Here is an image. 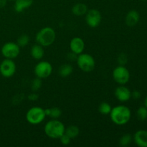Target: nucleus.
Returning <instances> with one entry per match:
<instances>
[{
  "label": "nucleus",
  "instance_id": "obj_29",
  "mask_svg": "<svg viewBox=\"0 0 147 147\" xmlns=\"http://www.w3.org/2000/svg\"><path fill=\"white\" fill-rule=\"evenodd\" d=\"M131 97L134 99H139L141 97V93L138 90H134L131 93Z\"/></svg>",
  "mask_w": 147,
  "mask_h": 147
},
{
  "label": "nucleus",
  "instance_id": "obj_17",
  "mask_svg": "<svg viewBox=\"0 0 147 147\" xmlns=\"http://www.w3.org/2000/svg\"><path fill=\"white\" fill-rule=\"evenodd\" d=\"M87 6L83 3H78L72 8V12L76 16H83L88 11Z\"/></svg>",
  "mask_w": 147,
  "mask_h": 147
},
{
  "label": "nucleus",
  "instance_id": "obj_11",
  "mask_svg": "<svg viewBox=\"0 0 147 147\" xmlns=\"http://www.w3.org/2000/svg\"><path fill=\"white\" fill-rule=\"evenodd\" d=\"M116 99L121 102H126L131 98V92L124 85H120L114 92Z\"/></svg>",
  "mask_w": 147,
  "mask_h": 147
},
{
  "label": "nucleus",
  "instance_id": "obj_19",
  "mask_svg": "<svg viewBox=\"0 0 147 147\" xmlns=\"http://www.w3.org/2000/svg\"><path fill=\"white\" fill-rule=\"evenodd\" d=\"M79 133H80V129L78 126H75V125L69 126L65 130V134H66L71 139L77 137L79 135Z\"/></svg>",
  "mask_w": 147,
  "mask_h": 147
},
{
  "label": "nucleus",
  "instance_id": "obj_21",
  "mask_svg": "<svg viewBox=\"0 0 147 147\" xmlns=\"http://www.w3.org/2000/svg\"><path fill=\"white\" fill-rule=\"evenodd\" d=\"M132 141V136L130 134H125L121 137L119 140V144L121 146H127Z\"/></svg>",
  "mask_w": 147,
  "mask_h": 147
},
{
  "label": "nucleus",
  "instance_id": "obj_13",
  "mask_svg": "<svg viewBox=\"0 0 147 147\" xmlns=\"http://www.w3.org/2000/svg\"><path fill=\"white\" fill-rule=\"evenodd\" d=\"M134 142L139 147H147V131L139 130L134 135Z\"/></svg>",
  "mask_w": 147,
  "mask_h": 147
},
{
  "label": "nucleus",
  "instance_id": "obj_23",
  "mask_svg": "<svg viewBox=\"0 0 147 147\" xmlns=\"http://www.w3.org/2000/svg\"><path fill=\"white\" fill-rule=\"evenodd\" d=\"M29 42H30V37L27 34H22V35L20 36L17 39V45L20 46V47H25L28 45Z\"/></svg>",
  "mask_w": 147,
  "mask_h": 147
},
{
  "label": "nucleus",
  "instance_id": "obj_26",
  "mask_svg": "<svg viewBox=\"0 0 147 147\" xmlns=\"http://www.w3.org/2000/svg\"><path fill=\"white\" fill-rule=\"evenodd\" d=\"M127 56H126V54L124 53H121L119 55V57H118V61H119V63L121 65H124L126 63H127Z\"/></svg>",
  "mask_w": 147,
  "mask_h": 147
},
{
  "label": "nucleus",
  "instance_id": "obj_16",
  "mask_svg": "<svg viewBox=\"0 0 147 147\" xmlns=\"http://www.w3.org/2000/svg\"><path fill=\"white\" fill-rule=\"evenodd\" d=\"M30 55L35 60H41L44 57V48H43L42 46L39 44L34 45L32 47L31 50H30Z\"/></svg>",
  "mask_w": 147,
  "mask_h": 147
},
{
  "label": "nucleus",
  "instance_id": "obj_8",
  "mask_svg": "<svg viewBox=\"0 0 147 147\" xmlns=\"http://www.w3.org/2000/svg\"><path fill=\"white\" fill-rule=\"evenodd\" d=\"M34 74L40 79L48 78L53 72V66L47 61H40L34 67Z\"/></svg>",
  "mask_w": 147,
  "mask_h": 147
},
{
  "label": "nucleus",
  "instance_id": "obj_14",
  "mask_svg": "<svg viewBox=\"0 0 147 147\" xmlns=\"http://www.w3.org/2000/svg\"><path fill=\"white\" fill-rule=\"evenodd\" d=\"M140 16H139V12L136 10H131L126 14V18H125V22H126V25L129 27H134L139 21Z\"/></svg>",
  "mask_w": 147,
  "mask_h": 147
},
{
  "label": "nucleus",
  "instance_id": "obj_30",
  "mask_svg": "<svg viewBox=\"0 0 147 147\" xmlns=\"http://www.w3.org/2000/svg\"><path fill=\"white\" fill-rule=\"evenodd\" d=\"M7 0H0V8H3L7 4Z\"/></svg>",
  "mask_w": 147,
  "mask_h": 147
},
{
  "label": "nucleus",
  "instance_id": "obj_20",
  "mask_svg": "<svg viewBox=\"0 0 147 147\" xmlns=\"http://www.w3.org/2000/svg\"><path fill=\"white\" fill-rule=\"evenodd\" d=\"M111 106L106 102H103L98 106V111L102 115H109L111 111Z\"/></svg>",
  "mask_w": 147,
  "mask_h": 147
},
{
  "label": "nucleus",
  "instance_id": "obj_7",
  "mask_svg": "<svg viewBox=\"0 0 147 147\" xmlns=\"http://www.w3.org/2000/svg\"><path fill=\"white\" fill-rule=\"evenodd\" d=\"M1 52L5 58L13 60L20 54V47L17 45V43L14 42H8L2 46Z\"/></svg>",
  "mask_w": 147,
  "mask_h": 147
},
{
  "label": "nucleus",
  "instance_id": "obj_33",
  "mask_svg": "<svg viewBox=\"0 0 147 147\" xmlns=\"http://www.w3.org/2000/svg\"><path fill=\"white\" fill-rule=\"evenodd\" d=\"M7 1H14V0H7Z\"/></svg>",
  "mask_w": 147,
  "mask_h": 147
},
{
  "label": "nucleus",
  "instance_id": "obj_28",
  "mask_svg": "<svg viewBox=\"0 0 147 147\" xmlns=\"http://www.w3.org/2000/svg\"><path fill=\"white\" fill-rule=\"evenodd\" d=\"M38 98H39L38 94H37L35 92H33V93L29 94L27 98H28V100H31V101H34V100H37V99H38Z\"/></svg>",
  "mask_w": 147,
  "mask_h": 147
},
{
  "label": "nucleus",
  "instance_id": "obj_32",
  "mask_svg": "<svg viewBox=\"0 0 147 147\" xmlns=\"http://www.w3.org/2000/svg\"><path fill=\"white\" fill-rule=\"evenodd\" d=\"M144 106H145V107L147 109V96H146V98H145V100H144Z\"/></svg>",
  "mask_w": 147,
  "mask_h": 147
},
{
  "label": "nucleus",
  "instance_id": "obj_3",
  "mask_svg": "<svg viewBox=\"0 0 147 147\" xmlns=\"http://www.w3.org/2000/svg\"><path fill=\"white\" fill-rule=\"evenodd\" d=\"M56 33L52 27H45L41 29L36 34L35 40L37 44L42 47H48L55 42Z\"/></svg>",
  "mask_w": 147,
  "mask_h": 147
},
{
  "label": "nucleus",
  "instance_id": "obj_22",
  "mask_svg": "<svg viewBox=\"0 0 147 147\" xmlns=\"http://www.w3.org/2000/svg\"><path fill=\"white\" fill-rule=\"evenodd\" d=\"M136 116L139 120L145 121L147 119V109L145 106H141L136 112Z\"/></svg>",
  "mask_w": 147,
  "mask_h": 147
},
{
  "label": "nucleus",
  "instance_id": "obj_24",
  "mask_svg": "<svg viewBox=\"0 0 147 147\" xmlns=\"http://www.w3.org/2000/svg\"><path fill=\"white\" fill-rule=\"evenodd\" d=\"M62 111L57 107L50 108V113L49 117L51 118L52 119H57L61 116Z\"/></svg>",
  "mask_w": 147,
  "mask_h": 147
},
{
  "label": "nucleus",
  "instance_id": "obj_27",
  "mask_svg": "<svg viewBox=\"0 0 147 147\" xmlns=\"http://www.w3.org/2000/svg\"><path fill=\"white\" fill-rule=\"evenodd\" d=\"M59 139L60 140L61 144H63V145H68L70 143V141H71V139L66 134H64Z\"/></svg>",
  "mask_w": 147,
  "mask_h": 147
},
{
  "label": "nucleus",
  "instance_id": "obj_6",
  "mask_svg": "<svg viewBox=\"0 0 147 147\" xmlns=\"http://www.w3.org/2000/svg\"><path fill=\"white\" fill-rule=\"evenodd\" d=\"M113 78L118 84L125 85L129 81L130 73L124 65H121L116 67L113 71Z\"/></svg>",
  "mask_w": 147,
  "mask_h": 147
},
{
  "label": "nucleus",
  "instance_id": "obj_5",
  "mask_svg": "<svg viewBox=\"0 0 147 147\" xmlns=\"http://www.w3.org/2000/svg\"><path fill=\"white\" fill-rule=\"evenodd\" d=\"M45 117V109L39 106L32 107L26 113V119L27 122L32 125H37L42 123Z\"/></svg>",
  "mask_w": 147,
  "mask_h": 147
},
{
  "label": "nucleus",
  "instance_id": "obj_18",
  "mask_svg": "<svg viewBox=\"0 0 147 147\" xmlns=\"http://www.w3.org/2000/svg\"><path fill=\"white\" fill-rule=\"evenodd\" d=\"M73 71V66L70 64H64L61 65L59 68V75L61 77L65 78L72 74Z\"/></svg>",
  "mask_w": 147,
  "mask_h": 147
},
{
  "label": "nucleus",
  "instance_id": "obj_15",
  "mask_svg": "<svg viewBox=\"0 0 147 147\" xmlns=\"http://www.w3.org/2000/svg\"><path fill=\"white\" fill-rule=\"evenodd\" d=\"M14 10L16 12L20 13L31 7L34 0H14Z\"/></svg>",
  "mask_w": 147,
  "mask_h": 147
},
{
  "label": "nucleus",
  "instance_id": "obj_4",
  "mask_svg": "<svg viewBox=\"0 0 147 147\" xmlns=\"http://www.w3.org/2000/svg\"><path fill=\"white\" fill-rule=\"evenodd\" d=\"M78 66L85 73H90L93 71L96 66L95 59L91 55L88 53H80L76 59Z\"/></svg>",
  "mask_w": 147,
  "mask_h": 147
},
{
  "label": "nucleus",
  "instance_id": "obj_10",
  "mask_svg": "<svg viewBox=\"0 0 147 147\" xmlns=\"http://www.w3.org/2000/svg\"><path fill=\"white\" fill-rule=\"evenodd\" d=\"M16 73V64L11 59L3 60L0 64V73L4 78L12 77Z\"/></svg>",
  "mask_w": 147,
  "mask_h": 147
},
{
  "label": "nucleus",
  "instance_id": "obj_1",
  "mask_svg": "<svg viewBox=\"0 0 147 147\" xmlns=\"http://www.w3.org/2000/svg\"><path fill=\"white\" fill-rule=\"evenodd\" d=\"M109 115L111 121L115 124L118 126H123L130 121L131 113L127 106L119 105L113 107Z\"/></svg>",
  "mask_w": 147,
  "mask_h": 147
},
{
  "label": "nucleus",
  "instance_id": "obj_31",
  "mask_svg": "<svg viewBox=\"0 0 147 147\" xmlns=\"http://www.w3.org/2000/svg\"><path fill=\"white\" fill-rule=\"evenodd\" d=\"M45 116H50V109H45Z\"/></svg>",
  "mask_w": 147,
  "mask_h": 147
},
{
  "label": "nucleus",
  "instance_id": "obj_12",
  "mask_svg": "<svg viewBox=\"0 0 147 147\" xmlns=\"http://www.w3.org/2000/svg\"><path fill=\"white\" fill-rule=\"evenodd\" d=\"M70 48L72 53L78 55L82 53L85 49V42L82 38L79 37H73L70 42Z\"/></svg>",
  "mask_w": 147,
  "mask_h": 147
},
{
  "label": "nucleus",
  "instance_id": "obj_9",
  "mask_svg": "<svg viewBox=\"0 0 147 147\" xmlns=\"http://www.w3.org/2000/svg\"><path fill=\"white\" fill-rule=\"evenodd\" d=\"M101 14L96 9L88 10L86 14V21L88 25L91 28H96L98 27L101 22Z\"/></svg>",
  "mask_w": 147,
  "mask_h": 147
},
{
  "label": "nucleus",
  "instance_id": "obj_2",
  "mask_svg": "<svg viewBox=\"0 0 147 147\" xmlns=\"http://www.w3.org/2000/svg\"><path fill=\"white\" fill-rule=\"evenodd\" d=\"M45 133L49 138L59 139L65 134L64 124L57 119H52L47 122L44 128Z\"/></svg>",
  "mask_w": 147,
  "mask_h": 147
},
{
  "label": "nucleus",
  "instance_id": "obj_25",
  "mask_svg": "<svg viewBox=\"0 0 147 147\" xmlns=\"http://www.w3.org/2000/svg\"><path fill=\"white\" fill-rule=\"evenodd\" d=\"M42 86V80L39 78H36L32 81L31 89L33 92H37L40 89Z\"/></svg>",
  "mask_w": 147,
  "mask_h": 147
}]
</instances>
